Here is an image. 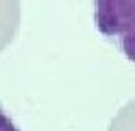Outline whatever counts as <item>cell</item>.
Returning a JSON list of instances; mask_svg holds the SVG:
<instances>
[{"instance_id": "obj_1", "label": "cell", "mask_w": 135, "mask_h": 131, "mask_svg": "<svg viewBox=\"0 0 135 131\" xmlns=\"http://www.w3.org/2000/svg\"><path fill=\"white\" fill-rule=\"evenodd\" d=\"M93 22L100 35L135 66V0H93Z\"/></svg>"}, {"instance_id": "obj_2", "label": "cell", "mask_w": 135, "mask_h": 131, "mask_svg": "<svg viewBox=\"0 0 135 131\" xmlns=\"http://www.w3.org/2000/svg\"><path fill=\"white\" fill-rule=\"evenodd\" d=\"M0 131H22L14 121V118L2 106V103H0Z\"/></svg>"}]
</instances>
